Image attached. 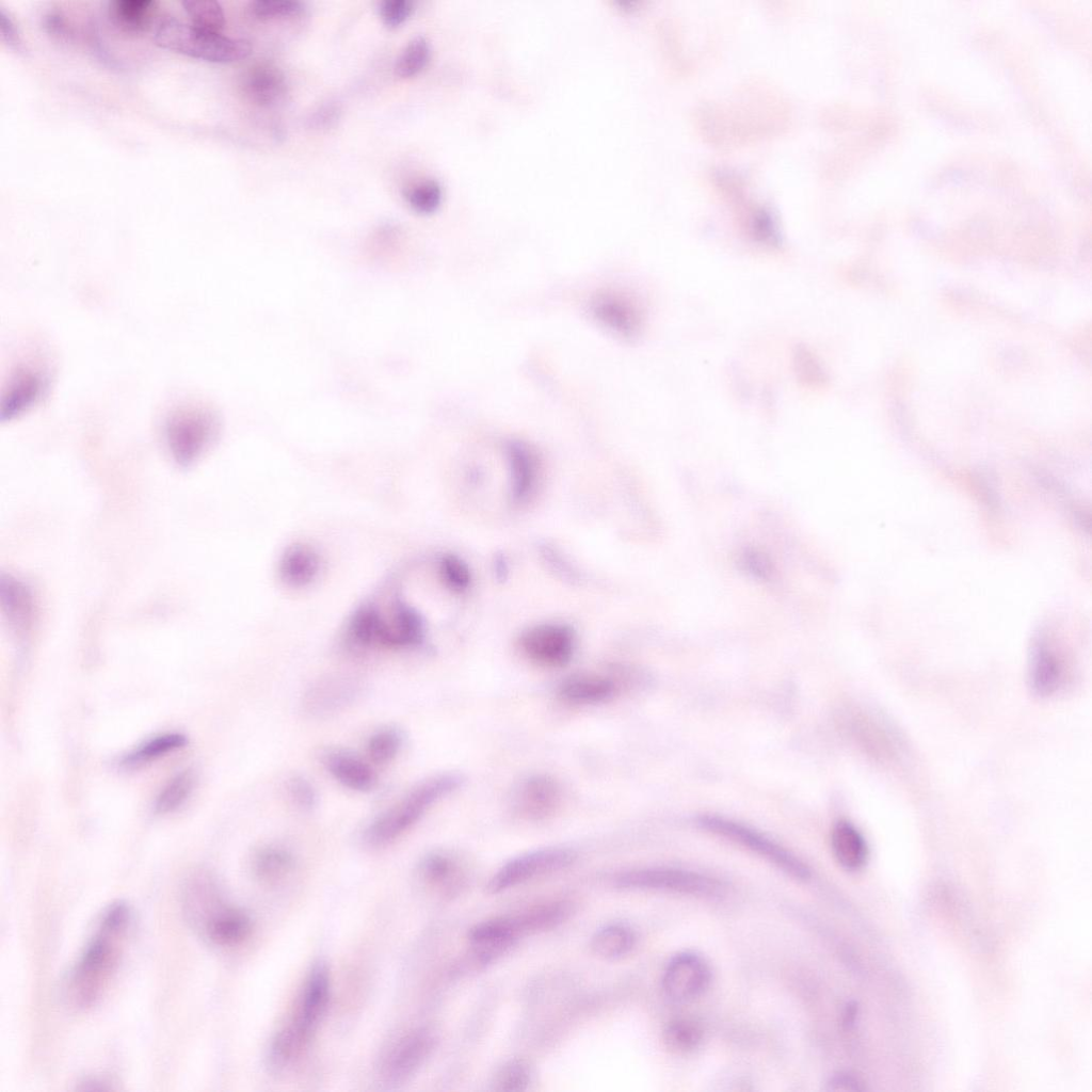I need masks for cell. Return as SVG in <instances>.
I'll list each match as a JSON object with an SVG mask.
<instances>
[{"mask_svg":"<svg viewBox=\"0 0 1092 1092\" xmlns=\"http://www.w3.org/2000/svg\"><path fill=\"white\" fill-rule=\"evenodd\" d=\"M439 572L446 585L455 592H463L470 584L471 575L467 564L454 555L441 558Z\"/></svg>","mask_w":1092,"mask_h":1092,"instance_id":"f35d334b","label":"cell"},{"mask_svg":"<svg viewBox=\"0 0 1092 1092\" xmlns=\"http://www.w3.org/2000/svg\"><path fill=\"white\" fill-rule=\"evenodd\" d=\"M359 686L347 677H327L312 684L303 698L304 710L312 717L336 713L358 695Z\"/></svg>","mask_w":1092,"mask_h":1092,"instance_id":"ac0fdd59","label":"cell"},{"mask_svg":"<svg viewBox=\"0 0 1092 1092\" xmlns=\"http://www.w3.org/2000/svg\"><path fill=\"white\" fill-rule=\"evenodd\" d=\"M380 15L389 28L402 25L412 14L414 4L407 0H386L380 3Z\"/></svg>","mask_w":1092,"mask_h":1092,"instance_id":"b9f144b4","label":"cell"},{"mask_svg":"<svg viewBox=\"0 0 1092 1092\" xmlns=\"http://www.w3.org/2000/svg\"><path fill=\"white\" fill-rule=\"evenodd\" d=\"M710 982V969L705 960L693 952L675 956L667 965L662 990L674 1002H688L698 997Z\"/></svg>","mask_w":1092,"mask_h":1092,"instance_id":"4fadbf2b","label":"cell"},{"mask_svg":"<svg viewBox=\"0 0 1092 1092\" xmlns=\"http://www.w3.org/2000/svg\"><path fill=\"white\" fill-rule=\"evenodd\" d=\"M464 783L459 773L431 776L401 800L379 815L365 830L364 839L371 847L385 846L415 825L436 802L457 790Z\"/></svg>","mask_w":1092,"mask_h":1092,"instance_id":"3957f363","label":"cell"},{"mask_svg":"<svg viewBox=\"0 0 1092 1092\" xmlns=\"http://www.w3.org/2000/svg\"><path fill=\"white\" fill-rule=\"evenodd\" d=\"M52 368L45 353L21 357L11 370L3 394L1 419L11 420L28 412L47 395Z\"/></svg>","mask_w":1092,"mask_h":1092,"instance_id":"8992f818","label":"cell"},{"mask_svg":"<svg viewBox=\"0 0 1092 1092\" xmlns=\"http://www.w3.org/2000/svg\"><path fill=\"white\" fill-rule=\"evenodd\" d=\"M403 742L400 730L385 727L374 732L367 741V755L375 764H386L399 753Z\"/></svg>","mask_w":1092,"mask_h":1092,"instance_id":"836d02e7","label":"cell"},{"mask_svg":"<svg viewBox=\"0 0 1092 1092\" xmlns=\"http://www.w3.org/2000/svg\"><path fill=\"white\" fill-rule=\"evenodd\" d=\"M182 6L192 25L202 30L220 33L225 25L224 11L214 0H187L182 2Z\"/></svg>","mask_w":1092,"mask_h":1092,"instance_id":"d6a6232c","label":"cell"},{"mask_svg":"<svg viewBox=\"0 0 1092 1092\" xmlns=\"http://www.w3.org/2000/svg\"><path fill=\"white\" fill-rule=\"evenodd\" d=\"M575 633L563 624H540L527 629L519 639V646L532 662L560 668L569 662L575 651Z\"/></svg>","mask_w":1092,"mask_h":1092,"instance_id":"8fae6325","label":"cell"},{"mask_svg":"<svg viewBox=\"0 0 1092 1092\" xmlns=\"http://www.w3.org/2000/svg\"><path fill=\"white\" fill-rule=\"evenodd\" d=\"M635 945L633 932L624 925L606 926L593 935L591 949L604 960H616L626 956Z\"/></svg>","mask_w":1092,"mask_h":1092,"instance_id":"f546056e","label":"cell"},{"mask_svg":"<svg viewBox=\"0 0 1092 1092\" xmlns=\"http://www.w3.org/2000/svg\"><path fill=\"white\" fill-rule=\"evenodd\" d=\"M1065 679L1062 659L1046 642H1037L1029 662V680L1033 691L1042 696L1053 695L1063 687Z\"/></svg>","mask_w":1092,"mask_h":1092,"instance_id":"ffe728a7","label":"cell"},{"mask_svg":"<svg viewBox=\"0 0 1092 1092\" xmlns=\"http://www.w3.org/2000/svg\"><path fill=\"white\" fill-rule=\"evenodd\" d=\"M616 690L615 682L609 677L594 673H577L560 682L558 693L568 703L589 705L609 701Z\"/></svg>","mask_w":1092,"mask_h":1092,"instance_id":"7402d4cb","label":"cell"},{"mask_svg":"<svg viewBox=\"0 0 1092 1092\" xmlns=\"http://www.w3.org/2000/svg\"><path fill=\"white\" fill-rule=\"evenodd\" d=\"M521 936L515 918L499 917L476 925L468 933L470 960L484 966L507 952Z\"/></svg>","mask_w":1092,"mask_h":1092,"instance_id":"2e32d148","label":"cell"},{"mask_svg":"<svg viewBox=\"0 0 1092 1092\" xmlns=\"http://www.w3.org/2000/svg\"><path fill=\"white\" fill-rule=\"evenodd\" d=\"M531 1080V1070L521 1059H513L502 1064L495 1073L492 1086L496 1091L519 1092L527 1089Z\"/></svg>","mask_w":1092,"mask_h":1092,"instance_id":"e575fe53","label":"cell"},{"mask_svg":"<svg viewBox=\"0 0 1092 1092\" xmlns=\"http://www.w3.org/2000/svg\"><path fill=\"white\" fill-rule=\"evenodd\" d=\"M204 899L205 896L203 895ZM188 905H196L192 910L208 938L219 946H235L243 942L251 933L252 922L250 917L236 908H222L215 905L200 904L195 901H188Z\"/></svg>","mask_w":1092,"mask_h":1092,"instance_id":"e0dca14e","label":"cell"},{"mask_svg":"<svg viewBox=\"0 0 1092 1092\" xmlns=\"http://www.w3.org/2000/svg\"><path fill=\"white\" fill-rule=\"evenodd\" d=\"M129 924L130 911L124 902H114L103 912L68 976L65 991L74 1007L85 1009L99 999L118 966Z\"/></svg>","mask_w":1092,"mask_h":1092,"instance_id":"6da1fadb","label":"cell"},{"mask_svg":"<svg viewBox=\"0 0 1092 1092\" xmlns=\"http://www.w3.org/2000/svg\"><path fill=\"white\" fill-rule=\"evenodd\" d=\"M831 847L836 861L846 870H860L867 862V842L862 833L847 820L834 824Z\"/></svg>","mask_w":1092,"mask_h":1092,"instance_id":"cb8c5ba5","label":"cell"},{"mask_svg":"<svg viewBox=\"0 0 1092 1092\" xmlns=\"http://www.w3.org/2000/svg\"><path fill=\"white\" fill-rule=\"evenodd\" d=\"M615 885L624 889H649L693 895L714 894L719 884L716 880L697 872L668 868H639L622 872Z\"/></svg>","mask_w":1092,"mask_h":1092,"instance_id":"30bf717a","label":"cell"},{"mask_svg":"<svg viewBox=\"0 0 1092 1092\" xmlns=\"http://www.w3.org/2000/svg\"><path fill=\"white\" fill-rule=\"evenodd\" d=\"M831 1091H857L861 1090L858 1081L849 1075H836L828 1083Z\"/></svg>","mask_w":1092,"mask_h":1092,"instance_id":"ee69618b","label":"cell"},{"mask_svg":"<svg viewBox=\"0 0 1092 1092\" xmlns=\"http://www.w3.org/2000/svg\"><path fill=\"white\" fill-rule=\"evenodd\" d=\"M242 85L247 98L261 107L275 106L287 92L284 74L270 64L252 67L245 74Z\"/></svg>","mask_w":1092,"mask_h":1092,"instance_id":"603a6c76","label":"cell"},{"mask_svg":"<svg viewBox=\"0 0 1092 1092\" xmlns=\"http://www.w3.org/2000/svg\"><path fill=\"white\" fill-rule=\"evenodd\" d=\"M562 800V787L556 778L547 774H532L514 788L511 807L518 818L535 822L553 816Z\"/></svg>","mask_w":1092,"mask_h":1092,"instance_id":"7c38bea8","label":"cell"},{"mask_svg":"<svg viewBox=\"0 0 1092 1092\" xmlns=\"http://www.w3.org/2000/svg\"><path fill=\"white\" fill-rule=\"evenodd\" d=\"M336 111L337 109L335 107L328 106V108H325L324 110H321L319 113L316 114L314 122L317 125H330L333 121H335L334 118L336 117Z\"/></svg>","mask_w":1092,"mask_h":1092,"instance_id":"f6af8a7d","label":"cell"},{"mask_svg":"<svg viewBox=\"0 0 1092 1092\" xmlns=\"http://www.w3.org/2000/svg\"><path fill=\"white\" fill-rule=\"evenodd\" d=\"M195 784L191 771H182L172 777L160 790L155 801V812L165 815L177 810L189 799Z\"/></svg>","mask_w":1092,"mask_h":1092,"instance_id":"1f68e13d","label":"cell"},{"mask_svg":"<svg viewBox=\"0 0 1092 1092\" xmlns=\"http://www.w3.org/2000/svg\"><path fill=\"white\" fill-rule=\"evenodd\" d=\"M252 13L261 19L288 17L303 11V4L294 0H256L251 3Z\"/></svg>","mask_w":1092,"mask_h":1092,"instance_id":"ab89813d","label":"cell"},{"mask_svg":"<svg viewBox=\"0 0 1092 1092\" xmlns=\"http://www.w3.org/2000/svg\"><path fill=\"white\" fill-rule=\"evenodd\" d=\"M278 571L280 579L287 585L305 587L318 576L320 558L310 546L294 544L288 547L282 556Z\"/></svg>","mask_w":1092,"mask_h":1092,"instance_id":"484cf974","label":"cell"},{"mask_svg":"<svg viewBox=\"0 0 1092 1092\" xmlns=\"http://www.w3.org/2000/svg\"><path fill=\"white\" fill-rule=\"evenodd\" d=\"M156 2L150 0H116L110 4V16L122 30L139 33L150 23Z\"/></svg>","mask_w":1092,"mask_h":1092,"instance_id":"4dcf8cb0","label":"cell"},{"mask_svg":"<svg viewBox=\"0 0 1092 1092\" xmlns=\"http://www.w3.org/2000/svg\"><path fill=\"white\" fill-rule=\"evenodd\" d=\"M593 318L605 328L622 338H633L642 328V312L626 294L605 290L595 294L589 304Z\"/></svg>","mask_w":1092,"mask_h":1092,"instance_id":"9a60e30c","label":"cell"},{"mask_svg":"<svg viewBox=\"0 0 1092 1092\" xmlns=\"http://www.w3.org/2000/svg\"><path fill=\"white\" fill-rule=\"evenodd\" d=\"M507 454L512 473V496L515 502H524L533 493L537 461L534 451L525 443L512 440L507 445Z\"/></svg>","mask_w":1092,"mask_h":1092,"instance_id":"d4e9b609","label":"cell"},{"mask_svg":"<svg viewBox=\"0 0 1092 1092\" xmlns=\"http://www.w3.org/2000/svg\"><path fill=\"white\" fill-rule=\"evenodd\" d=\"M702 1039L700 1027L689 1019L671 1022L664 1030V1042L669 1048L685 1053L697 1046Z\"/></svg>","mask_w":1092,"mask_h":1092,"instance_id":"8d00e7d4","label":"cell"},{"mask_svg":"<svg viewBox=\"0 0 1092 1092\" xmlns=\"http://www.w3.org/2000/svg\"><path fill=\"white\" fill-rule=\"evenodd\" d=\"M323 762L336 781L356 791H368L376 783L370 766L354 753L342 749H331L323 754Z\"/></svg>","mask_w":1092,"mask_h":1092,"instance_id":"44dd1931","label":"cell"},{"mask_svg":"<svg viewBox=\"0 0 1092 1092\" xmlns=\"http://www.w3.org/2000/svg\"><path fill=\"white\" fill-rule=\"evenodd\" d=\"M186 744L187 737L180 733L157 735L125 754L121 759V765L126 768L140 767L177 751Z\"/></svg>","mask_w":1092,"mask_h":1092,"instance_id":"4316f807","label":"cell"},{"mask_svg":"<svg viewBox=\"0 0 1092 1092\" xmlns=\"http://www.w3.org/2000/svg\"><path fill=\"white\" fill-rule=\"evenodd\" d=\"M576 858L575 851L561 847L543 848L520 854L498 869L486 884L485 892L489 895L502 893L535 877L564 869Z\"/></svg>","mask_w":1092,"mask_h":1092,"instance_id":"9c48e42d","label":"cell"},{"mask_svg":"<svg viewBox=\"0 0 1092 1092\" xmlns=\"http://www.w3.org/2000/svg\"><path fill=\"white\" fill-rule=\"evenodd\" d=\"M288 793L292 802L301 809H311L316 804V791L305 777L294 775L288 780Z\"/></svg>","mask_w":1092,"mask_h":1092,"instance_id":"60d3db41","label":"cell"},{"mask_svg":"<svg viewBox=\"0 0 1092 1092\" xmlns=\"http://www.w3.org/2000/svg\"><path fill=\"white\" fill-rule=\"evenodd\" d=\"M572 905L566 901H552L536 905L514 916L521 935L557 927L568 918Z\"/></svg>","mask_w":1092,"mask_h":1092,"instance_id":"f1b7e54d","label":"cell"},{"mask_svg":"<svg viewBox=\"0 0 1092 1092\" xmlns=\"http://www.w3.org/2000/svg\"><path fill=\"white\" fill-rule=\"evenodd\" d=\"M0 33L2 41L7 46L18 48L19 35L16 26L3 9L0 10Z\"/></svg>","mask_w":1092,"mask_h":1092,"instance_id":"7bdbcfd3","label":"cell"},{"mask_svg":"<svg viewBox=\"0 0 1092 1092\" xmlns=\"http://www.w3.org/2000/svg\"><path fill=\"white\" fill-rule=\"evenodd\" d=\"M467 866L456 853L437 850L427 854L418 865L417 878L431 894L450 898L455 896L467 881Z\"/></svg>","mask_w":1092,"mask_h":1092,"instance_id":"5bb4252c","label":"cell"},{"mask_svg":"<svg viewBox=\"0 0 1092 1092\" xmlns=\"http://www.w3.org/2000/svg\"><path fill=\"white\" fill-rule=\"evenodd\" d=\"M331 975L325 962L310 968L292 1016L274 1034L268 1050V1065L283 1073L295 1064L308 1048L328 1005Z\"/></svg>","mask_w":1092,"mask_h":1092,"instance_id":"7a4b0ae2","label":"cell"},{"mask_svg":"<svg viewBox=\"0 0 1092 1092\" xmlns=\"http://www.w3.org/2000/svg\"><path fill=\"white\" fill-rule=\"evenodd\" d=\"M0 591L2 607L11 627L16 632H29L37 616L31 588L15 577L2 576Z\"/></svg>","mask_w":1092,"mask_h":1092,"instance_id":"d6986e66","label":"cell"},{"mask_svg":"<svg viewBox=\"0 0 1092 1092\" xmlns=\"http://www.w3.org/2000/svg\"><path fill=\"white\" fill-rule=\"evenodd\" d=\"M154 39L162 48L219 63L245 59L253 49L247 39L208 32L173 17L162 18L156 23Z\"/></svg>","mask_w":1092,"mask_h":1092,"instance_id":"5b68a950","label":"cell"},{"mask_svg":"<svg viewBox=\"0 0 1092 1092\" xmlns=\"http://www.w3.org/2000/svg\"><path fill=\"white\" fill-rule=\"evenodd\" d=\"M431 49L422 36L413 38L397 59L395 73L400 78H411L419 74L428 64Z\"/></svg>","mask_w":1092,"mask_h":1092,"instance_id":"d590c367","label":"cell"},{"mask_svg":"<svg viewBox=\"0 0 1092 1092\" xmlns=\"http://www.w3.org/2000/svg\"><path fill=\"white\" fill-rule=\"evenodd\" d=\"M293 867V855L287 849L274 845L260 848L252 860L254 874L266 883H276L283 880L292 871Z\"/></svg>","mask_w":1092,"mask_h":1092,"instance_id":"83f0119b","label":"cell"},{"mask_svg":"<svg viewBox=\"0 0 1092 1092\" xmlns=\"http://www.w3.org/2000/svg\"><path fill=\"white\" fill-rule=\"evenodd\" d=\"M219 429L218 417L211 407L189 401L173 406L166 414L163 436L174 462L189 467L213 445Z\"/></svg>","mask_w":1092,"mask_h":1092,"instance_id":"277c9868","label":"cell"},{"mask_svg":"<svg viewBox=\"0 0 1092 1092\" xmlns=\"http://www.w3.org/2000/svg\"><path fill=\"white\" fill-rule=\"evenodd\" d=\"M443 192L439 183L435 180H424L407 191L406 199L410 206L419 213L429 214L434 212L440 205Z\"/></svg>","mask_w":1092,"mask_h":1092,"instance_id":"74e56055","label":"cell"},{"mask_svg":"<svg viewBox=\"0 0 1092 1092\" xmlns=\"http://www.w3.org/2000/svg\"><path fill=\"white\" fill-rule=\"evenodd\" d=\"M696 824L702 830L748 848L793 878L806 880L809 877L807 866L792 853L742 823L716 815H701L696 818Z\"/></svg>","mask_w":1092,"mask_h":1092,"instance_id":"52a82bcc","label":"cell"},{"mask_svg":"<svg viewBox=\"0 0 1092 1092\" xmlns=\"http://www.w3.org/2000/svg\"><path fill=\"white\" fill-rule=\"evenodd\" d=\"M435 1044L436 1035L430 1028L405 1031L384 1049L379 1063L381 1079L394 1086L408 1080L431 1056Z\"/></svg>","mask_w":1092,"mask_h":1092,"instance_id":"ba28073f","label":"cell"}]
</instances>
